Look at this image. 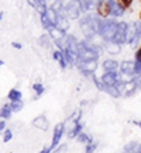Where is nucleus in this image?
I'll return each mask as SVG.
<instances>
[{
    "instance_id": "f257e3e1",
    "label": "nucleus",
    "mask_w": 141,
    "mask_h": 153,
    "mask_svg": "<svg viewBox=\"0 0 141 153\" xmlns=\"http://www.w3.org/2000/svg\"><path fill=\"white\" fill-rule=\"evenodd\" d=\"M117 27L118 24H114L112 21H103V24H100V34L103 35L104 39H109V41H113L114 39V35L117 33Z\"/></svg>"
},
{
    "instance_id": "f03ea898",
    "label": "nucleus",
    "mask_w": 141,
    "mask_h": 153,
    "mask_svg": "<svg viewBox=\"0 0 141 153\" xmlns=\"http://www.w3.org/2000/svg\"><path fill=\"white\" fill-rule=\"evenodd\" d=\"M112 14V3L107 0H102L98 4V16L102 17V20H106Z\"/></svg>"
},
{
    "instance_id": "7ed1b4c3",
    "label": "nucleus",
    "mask_w": 141,
    "mask_h": 153,
    "mask_svg": "<svg viewBox=\"0 0 141 153\" xmlns=\"http://www.w3.org/2000/svg\"><path fill=\"white\" fill-rule=\"evenodd\" d=\"M78 53H79V56L83 60L96 59V53H94L93 51H90V49H85V48H82V49H78Z\"/></svg>"
},
{
    "instance_id": "20e7f679",
    "label": "nucleus",
    "mask_w": 141,
    "mask_h": 153,
    "mask_svg": "<svg viewBox=\"0 0 141 153\" xmlns=\"http://www.w3.org/2000/svg\"><path fill=\"white\" fill-rule=\"evenodd\" d=\"M116 80H117V77H116V74L113 73V72H107L103 76V83L106 86H109V87H113L116 84Z\"/></svg>"
},
{
    "instance_id": "39448f33",
    "label": "nucleus",
    "mask_w": 141,
    "mask_h": 153,
    "mask_svg": "<svg viewBox=\"0 0 141 153\" xmlns=\"http://www.w3.org/2000/svg\"><path fill=\"white\" fill-rule=\"evenodd\" d=\"M103 68L106 72H114V70L117 69V62H114V60H106Z\"/></svg>"
},
{
    "instance_id": "423d86ee",
    "label": "nucleus",
    "mask_w": 141,
    "mask_h": 153,
    "mask_svg": "<svg viewBox=\"0 0 141 153\" xmlns=\"http://www.w3.org/2000/svg\"><path fill=\"white\" fill-rule=\"evenodd\" d=\"M133 90H136V86L133 82H128V83L124 84V94H130Z\"/></svg>"
},
{
    "instance_id": "0eeeda50",
    "label": "nucleus",
    "mask_w": 141,
    "mask_h": 153,
    "mask_svg": "<svg viewBox=\"0 0 141 153\" xmlns=\"http://www.w3.org/2000/svg\"><path fill=\"white\" fill-rule=\"evenodd\" d=\"M116 1H117L118 4L122 6V7H123L124 10L128 9V7L131 6V3H133V0H116Z\"/></svg>"
},
{
    "instance_id": "6e6552de",
    "label": "nucleus",
    "mask_w": 141,
    "mask_h": 153,
    "mask_svg": "<svg viewBox=\"0 0 141 153\" xmlns=\"http://www.w3.org/2000/svg\"><path fill=\"white\" fill-rule=\"evenodd\" d=\"M56 132L55 135H54V143H58V140H59V138H61V134H62V125H58V128H56Z\"/></svg>"
},
{
    "instance_id": "1a4fd4ad",
    "label": "nucleus",
    "mask_w": 141,
    "mask_h": 153,
    "mask_svg": "<svg viewBox=\"0 0 141 153\" xmlns=\"http://www.w3.org/2000/svg\"><path fill=\"white\" fill-rule=\"evenodd\" d=\"M10 98H11L13 101H17V100L20 98V93L19 91H16V90H11V91H10Z\"/></svg>"
},
{
    "instance_id": "9d476101",
    "label": "nucleus",
    "mask_w": 141,
    "mask_h": 153,
    "mask_svg": "<svg viewBox=\"0 0 141 153\" xmlns=\"http://www.w3.org/2000/svg\"><path fill=\"white\" fill-rule=\"evenodd\" d=\"M34 88L37 90L38 93H41V91H42V87H41V84H35V86H34Z\"/></svg>"
},
{
    "instance_id": "9b49d317",
    "label": "nucleus",
    "mask_w": 141,
    "mask_h": 153,
    "mask_svg": "<svg viewBox=\"0 0 141 153\" xmlns=\"http://www.w3.org/2000/svg\"><path fill=\"white\" fill-rule=\"evenodd\" d=\"M137 59H138V60H141V47L140 48H138V51H137Z\"/></svg>"
},
{
    "instance_id": "f8f14e48",
    "label": "nucleus",
    "mask_w": 141,
    "mask_h": 153,
    "mask_svg": "<svg viewBox=\"0 0 141 153\" xmlns=\"http://www.w3.org/2000/svg\"><path fill=\"white\" fill-rule=\"evenodd\" d=\"M138 19L141 20V10H140V14H138Z\"/></svg>"
}]
</instances>
